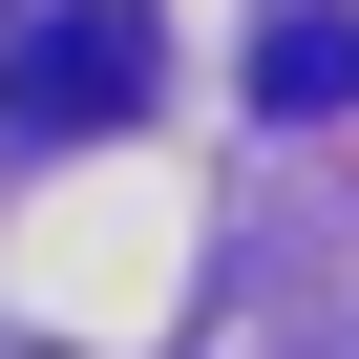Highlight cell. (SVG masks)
Instances as JSON below:
<instances>
[{
	"label": "cell",
	"instance_id": "cell-1",
	"mask_svg": "<svg viewBox=\"0 0 359 359\" xmlns=\"http://www.w3.org/2000/svg\"><path fill=\"white\" fill-rule=\"evenodd\" d=\"M0 106H22L43 148H85V127H127V106H148V0H85V22H43L22 64H0Z\"/></svg>",
	"mask_w": 359,
	"mask_h": 359
},
{
	"label": "cell",
	"instance_id": "cell-2",
	"mask_svg": "<svg viewBox=\"0 0 359 359\" xmlns=\"http://www.w3.org/2000/svg\"><path fill=\"white\" fill-rule=\"evenodd\" d=\"M338 85H359L338 0H275V43H254V106H275V127H338Z\"/></svg>",
	"mask_w": 359,
	"mask_h": 359
}]
</instances>
